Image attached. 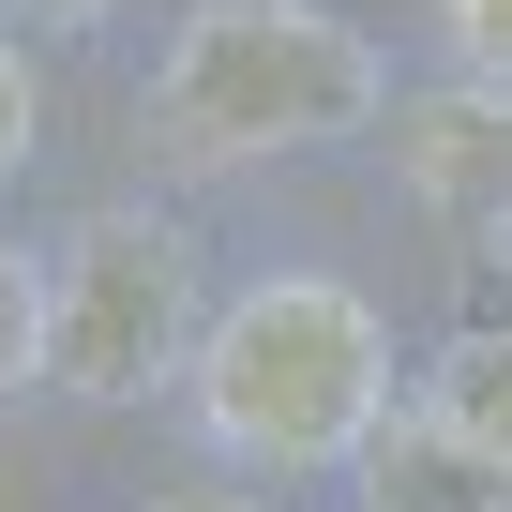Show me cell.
I'll return each mask as SVG.
<instances>
[{
    "label": "cell",
    "instance_id": "6da1fadb",
    "mask_svg": "<svg viewBox=\"0 0 512 512\" xmlns=\"http://www.w3.org/2000/svg\"><path fill=\"white\" fill-rule=\"evenodd\" d=\"M347 121H377V46L317 0H211V16H181V46L151 76V151H181V166L317 151Z\"/></svg>",
    "mask_w": 512,
    "mask_h": 512
},
{
    "label": "cell",
    "instance_id": "277c9868",
    "mask_svg": "<svg viewBox=\"0 0 512 512\" xmlns=\"http://www.w3.org/2000/svg\"><path fill=\"white\" fill-rule=\"evenodd\" d=\"M497 437L407 407V422H362V512H497Z\"/></svg>",
    "mask_w": 512,
    "mask_h": 512
},
{
    "label": "cell",
    "instance_id": "3957f363",
    "mask_svg": "<svg viewBox=\"0 0 512 512\" xmlns=\"http://www.w3.org/2000/svg\"><path fill=\"white\" fill-rule=\"evenodd\" d=\"M196 362V241L166 211H91L61 241V287H46V347L31 377L91 392V407H136Z\"/></svg>",
    "mask_w": 512,
    "mask_h": 512
},
{
    "label": "cell",
    "instance_id": "5b68a950",
    "mask_svg": "<svg viewBox=\"0 0 512 512\" xmlns=\"http://www.w3.org/2000/svg\"><path fill=\"white\" fill-rule=\"evenodd\" d=\"M407 181L482 211V196H497V106H482V91H422V106H407Z\"/></svg>",
    "mask_w": 512,
    "mask_h": 512
},
{
    "label": "cell",
    "instance_id": "8992f818",
    "mask_svg": "<svg viewBox=\"0 0 512 512\" xmlns=\"http://www.w3.org/2000/svg\"><path fill=\"white\" fill-rule=\"evenodd\" d=\"M31 347H46V272H31L16 241H0V392L31 377Z\"/></svg>",
    "mask_w": 512,
    "mask_h": 512
},
{
    "label": "cell",
    "instance_id": "52a82bcc",
    "mask_svg": "<svg viewBox=\"0 0 512 512\" xmlns=\"http://www.w3.org/2000/svg\"><path fill=\"white\" fill-rule=\"evenodd\" d=\"M497 61H512V0H452V76L497 106Z\"/></svg>",
    "mask_w": 512,
    "mask_h": 512
},
{
    "label": "cell",
    "instance_id": "7a4b0ae2",
    "mask_svg": "<svg viewBox=\"0 0 512 512\" xmlns=\"http://www.w3.org/2000/svg\"><path fill=\"white\" fill-rule=\"evenodd\" d=\"M377 407H392V332L362 287L287 272L196 332V422L241 467H332V452H362Z\"/></svg>",
    "mask_w": 512,
    "mask_h": 512
},
{
    "label": "cell",
    "instance_id": "30bf717a",
    "mask_svg": "<svg viewBox=\"0 0 512 512\" xmlns=\"http://www.w3.org/2000/svg\"><path fill=\"white\" fill-rule=\"evenodd\" d=\"M166 512H256V497H166Z\"/></svg>",
    "mask_w": 512,
    "mask_h": 512
},
{
    "label": "cell",
    "instance_id": "9c48e42d",
    "mask_svg": "<svg viewBox=\"0 0 512 512\" xmlns=\"http://www.w3.org/2000/svg\"><path fill=\"white\" fill-rule=\"evenodd\" d=\"M16 166H31V61L0 46V181H16Z\"/></svg>",
    "mask_w": 512,
    "mask_h": 512
},
{
    "label": "cell",
    "instance_id": "ba28073f",
    "mask_svg": "<svg viewBox=\"0 0 512 512\" xmlns=\"http://www.w3.org/2000/svg\"><path fill=\"white\" fill-rule=\"evenodd\" d=\"M437 422L497 437V332H467V347H452V392H437Z\"/></svg>",
    "mask_w": 512,
    "mask_h": 512
},
{
    "label": "cell",
    "instance_id": "8fae6325",
    "mask_svg": "<svg viewBox=\"0 0 512 512\" xmlns=\"http://www.w3.org/2000/svg\"><path fill=\"white\" fill-rule=\"evenodd\" d=\"M31 16H106V0H31Z\"/></svg>",
    "mask_w": 512,
    "mask_h": 512
}]
</instances>
